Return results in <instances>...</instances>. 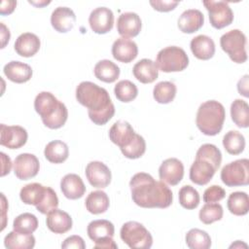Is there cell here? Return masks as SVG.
Here are the masks:
<instances>
[{
  "mask_svg": "<svg viewBox=\"0 0 249 249\" xmlns=\"http://www.w3.org/2000/svg\"><path fill=\"white\" fill-rule=\"evenodd\" d=\"M133 202L143 208H167L171 205L173 195L162 181H156L145 172H138L129 181Z\"/></svg>",
  "mask_w": 249,
  "mask_h": 249,
  "instance_id": "1",
  "label": "cell"
},
{
  "mask_svg": "<svg viewBox=\"0 0 249 249\" xmlns=\"http://www.w3.org/2000/svg\"><path fill=\"white\" fill-rule=\"evenodd\" d=\"M76 99L88 109L90 121L97 125L107 124L115 114V106L108 91L92 82L85 81L78 85Z\"/></svg>",
  "mask_w": 249,
  "mask_h": 249,
  "instance_id": "2",
  "label": "cell"
},
{
  "mask_svg": "<svg viewBox=\"0 0 249 249\" xmlns=\"http://www.w3.org/2000/svg\"><path fill=\"white\" fill-rule=\"evenodd\" d=\"M221 161V151L215 145L209 143L201 145L191 165L190 180L199 186L208 184L220 167Z\"/></svg>",
  "mask_w": 249,
  "mask_h": 249,
  "instance_id": "3",
  "label": "cell"
},
{
  "mask_svg": "<svg viewBox=\"0 0 249 249\" xmlns=\"http://www.w3.org/2000/svg\"><path fill=\"white\" fill-rule=\"evenodd\" d=\"M110 140L120 147L122 154L130 160L141 158L146 151L144 138L137 134L129 123L118 121L109 130Z\"/></svg>",
  "mask_w": 249,
  "mask_h": 249,
  "instance_id": "4",
  "label": "cell"
},
{
  "mask_svg": "<svg viewBox=\"0 0 249 249\" xmlns=\"http://www.w3.org/2000/svg\"><path fill=\"white\" fill-rule=\"evenodd\" d=\"M34 109L41 117L43 124L51 129L62 127L68 118V111L64 103L49 91L37 94L34 100Z\"/></svg>",
  "mask_w": 249,
  "mask_h": 249,
  "instance_id": "5",
  "label": "cell"
},
{
  "mask_svg": "<svg viewBox=\"0 0 249 249\" xmlns=\"http://www.w3.org/2000/svg\"><path fill=\"white\" fill-rule=\"evenodd\" d=\"M225 118L226 112L224 106L216 100H208L198 107L196 124L203 134L214 136L222 130Z\"/></svg>",
  "mask_w": 249,
  "mask_h": 249,
  "instance_id": "6",
  "label": "cell"
},
{
  "mask_svg": "<svg viewBox=\"0 0 249 249\" xmlns=\"http://www.w3.org/2000/svg\"><path fill=\"white\" fill-rule=\"evenodd\" d=\"M156 65L162 72L183 71L189 65V57L186 52L177 46H169L160 50L157 54Z\"/></svg>",
  "mask_w": 249,
  "mask_h": 249,
  "instance_id": "7",
  "label": "cell"
},
{
  "mask_svg": "<svg viewBox=\"0 0 249 249\" xmlns=\"http://www.w3.org/2000/svg\"><path fill=\"white\" fill-rule=\"evenodd\" d=\"M120 235L122 240L130 248L149 249L153 244V237L150 231L140 223L129 221L121 228Z\"/></svg>",
  "mask_w": 249,
  "mask_h": 249,
  "instance_id": "8",
  "label": "cell"
},
{
  "mask_svg": "<svg viewBox=\"0 0 249 249\" xmlns=\"http://www.w3.org/2000/svg\"><path fill=\"white\" fill-rule=\"evenodd\" d=\"M222 50L235 63H244L247 60L246 36L239 29H232L220 38Z\"/></svg>",
  "mask_w": 249,
  "mask_h": 249,
  "instance_id": "9",
  "label": "cell"
},
{
  "mask_svg": "<svg viewBox=\"0 0 249 249\" xmlns=\"http://www.w3.org/2000/svg\"><path fill=\"white\" fill-rule=\"evenodd\" d=\"M221 180L228 187H239L249 184V160H236L226 164L221 170Z\"/></svg>",
  "mask_w": 249,
  "mask_h": 249,
  "instance_id": "10",
  "label": "cell"
},
{
  "mask_svg": "<svg viewBox=\"0 0 249 249\" xmlns=\"http://www.w3.org/2000/svg\"><path fill=\"white\" fill-rule=\"evenodd\" d=\"M209 15V21L212 27L222 29L233 21V12L225 1H203Z\"/></svg>",
  "mask_w": 249,
  "mask_h": 249,
  "instance_id": "11",
  "label": "cell"
},
{
  "mask_svg": "<svg viewBox=\"0 0 249 249\" xmlns=\"http://www.w3.org/2000/svg\"><path fill=\"white\" fill-rule=\"evenodd\" d=\"M40 169V162L33 154L22 153L16 157L14 172L19 180H28L35 177Z\"/></svg>",
  "mask_w": 249,
  "mask_h": 249,
  "instance_id": "12",
  "label": "cell"
},
{
  "mask_svg": "<svg viewBox=\"0 0 249 249\" xmlns=\"http://www.w3.org/2000/svg\"><path fill=\"white\" fill-rule=\"evenodd\" d=\"M85 173L89 183L94 188L103 189L111 183V171L102 161L93 160L89 162L86 166Z\"/></svg>",
  "mask_w": 249,
  "mask_h": 249,
  "instance_id": "13",
  "label": "cell"
},
{
  "mask_svg": "<svg viewBox=\"0 0 249 249\" xmlns=\"http://www.w3.org/2000/svg\"><path fill=\"white\" fill-rule=\"evenodd\" d=\"M0 144L9 149H19L27 141V131L20 125H0Z\"/></svg>",
  "mask_w": 249,
  "mask_h": 249,
  "instance_id": "14",
  "label": "cell"
},
{
  "mask_svg": "<svg viewBox=\"0 0 249 249\" xmlns=\"http://www.w3.org/2000/svg\"><path fill=\"white\" fill-rule=\"evenodd\" d=\"M160 181L170 186H176L181 182L184 176V165L176 158H170L163 160L159 168Z\"/></svg>",
  "mask_w": 249,
  "mask_h": 249,
  "instance_id": "15",
  "label": "cell"
},
{
  "mask_svg": "<svg viewBox=\"0 0 249 249\" xmlns=\"http://www.w3.org/2000/svg\"><path fill=\"white\" fill-rule=\"evenodd\" d=\"M89 23L94 33H108L112 30L114 25V14L109 8L98 7L90 13L89 17Z\"/></svg>",
  "mask_w": 249,
  "mask_h": 249,
  "instance_id": "16",
  "label": "cell"
},
{
  "mask_svg": "<svg viewBox=\"0 0 249 249\" xmlns=\"http://www.w3.org/2000/svg\"><path fill=\"white\" fill-rule=\"evenodd\" d=\"M142 27L140 17L132 12L122 14L117 20L118 33L123 38H132L137 36Z\"/></svg>",
  "mask_w": 249,
  "mask_h": 249,
  "instance_id": "17",
  "label": "cell"
},
{
  "mask_svg": "<svg viewBox=\"0 0 249 249\" xmlns=\"http://www.w3.org/2000/svg\"><path fill=\"white\" fill-rule=\"evenodd\" d=\"M138 47L136 43L127 38H118L112 46L113 57L123 63H129L136 58Z\"/></svg>",
  "mask_w": 249,
  "mask_h": 249,
  "instance_id": "18",
  "label": "cell"
},
{
  "mask_svg": "<svg viewBox=\"0 0 249 249\" xmlns=\"http://www.w3.org/2000/svg\"><path fill=\"white\" fill-rule=\"evenodd\" d=\"M76 22L74 12L68 7H57L51 16V23L53 29L59 33L70 31Z\"/></svg>",
  "mask_w": 249,
  "mask_h": 249,
  "instance_id": "19",
  "label": "cell"
},
{
  "mask_svg": "<svg viewBox=\"0 0 249 249\" xmlns=\"http://www.w3.org/2000/svg\"><path fill=\"white\" fill-rule=\"evenodd\" d=\"M41 47V41L37 35L31 32L20 34L15 42L16 53L23 57H31L35 55Z\"/></svg>",
  "mask_w": 249,
  "mask_h": 249,
  "instance_id": "20",
  "label": "cell"
},
{
  "mask_svg": "<svg viewBox=\"0 0 249 249\" xmlns=\"http://www.w3.org/2000/svg\"><path fill=\"white\" fill-rule=\"evenodd\" d=\"M46 224L48 229L54 233H65L72 229L71 216L60 209H53L47 214Z\"/></svg>",
  "mask_w": 249,
  "mask_h": 249,
  "instance_id": "21",
  "label": "cell"
},
{
  "mask_svg": "<svg viewBox=\"0 0 249 249\" xmlns=\"http://www.w3.org/2000/svg\"><path fill=\"white\" fill-rule=\"evenodd\" d=\"M60 190L68 199H78L85 195L86 186L79 175L69 173L61 179Z\"/></svg>",
  "mask_w": 249,
  "mask_h": 249,
  "instance_id": "22",
  "label": "cell"
},
{
  "mask_svg": "<svg viewBox=\"0 0 249 249\" xmlns=\"http://www.w3.org/2000/svg\"><path fill=\"white\" fill-rule=\"evenodd\" d=\"M204 23L203 14L196 9L184 11L178 18V28L183 33H194L200 29Z\"/></svg>",
  "mask_w": 249,
  "mask_h": 249,
  "instance_id": "23",
  "label": "cell"
},
{
  "mask_svg": "<svg viewBox=\"0 0 249 249\" xmlns=\"http://www.w3.org/2000/svg\"><path fill=\"white\" fill-rule=\"evenodd\" d=\"M134 77L142 84H151L159 77V69L152 59L143 58L136 62L132 68Z\"/></svg>",
  "mask_w": 249,
  "mask_h": 249,
  "instance_id": "24",
  "label": "cell"
},
{
  "mask_svg": "<svg viewBox=\"0 0 249 249\" xmlns=\"http://www.w3.org/2000/svg\"><path fill=\"white\" fill-rule=\"evenodd\" d=\"M191 51L193 54L201 60H208L215 53V43L207 35H197L192 39Z\"/></svg>",
  "mask_w": 249,
  "mask_h": 249,
  "instance_id": "25",
  "label": "cell"
},
{
  "mask_svg": "<svg viewBox=\"0 0 249 249\" xmlns=\"http://www.w3.org/2000/svg\"><path fill=\"white\" fill-rule=\"evenodd\" d=\"M5 76L12 82L17 84H22L29 81L32 77V68L20 61H10L3 69Z\"/></svg>",
  "mask_w": 249,
  "mask_h": 249,
  "instance_id": "26",
  "label": "cell"
},
{
  "mask_svg": "<svg viewBox=\"0 0 249 249\" xmlns=\"http://www.w3.org/2000/svg\"><path fill=\"white\" fill-rule=\"evenodd\" d=\"M47 188L48 187L39 183L27 184L21 188L19 192V197L23 203L34 205L36 207L45 198Z\"/></svg>",
  "mask_w": 249,
  "mask_h": 249,
  "instance_id": "27",
  "label": "cell"
},
{
  "mask_svg": "<svg viewBox=\"0 0 249 249\" xmlns=\"http://www.w3.org/2000/svg\"><path fill=\"white\" fill-rule=\"evenodd\" d=\"M87 232L89 237L95 242L105 237H113L115 228L114 225L108 220H94L88 225Z\"/></svg>",
  "mask_w": 249,
  "mask_h": 249,
  "instance_id": "28",
  "label": "cell"
},
{
  "mask_svg": "<svg viewBox=\"0 0 249 249\" xmlns=\"http://www.w3.org/2000/svg\"><path fill=\"white\" fill-rule=\"evenodd\" d=\"M95 77L104 83H114L120 76L119 66L109 59L99 60L93 69Z\"/></svg>",
  "mask_w": 249,
  "mask_h": 249,
  "instance_id": "29",
  "label": "cell"
},
{
  "mask_svg": "<svg viewBox=\"0 0 249 249\" xmlns=\"http://www.w3.org/2000/svg\"><path fill=\"white\" fill-rule=\"evenodd\" d=\"M45 158L52 163H62L69 156V149L66 143L61 140L49 142L44 150Z\"/></svg>",
  "mask_w": 249,
  "mask_h": 249,
  "instance_id": "30",
  "label": "cell"
},
{
  "mask_svg": "<svg viewBox=\"0 0 249 249\" xmlns=\"http://www.w3.org/2000/svg\"><path fill=\"white\" fill-rule=\"evenodd\" d=\"M85 204L87 210L89 213L97 215L107 211L110 205V200L105 192L94 191L89 193V195L87 196Z\"/></svg>",
  "mask_w": 249,
  "mask_h": 249,
  "instance_id": "31",
  "label": "cell"
},
{
  "mask_svg": "<svg viewBox=\"0 0 249 249\" xmlns=\"http://www.w3.org/2000/svg\"><path fill=\"white\" fill-rule=\"evenodd\" d=\"M4 245L8 249H31L35 245V237L32 233L25 234L13 231L5 236Z\"/></svg>",
  "mask_w": 249,
  "mask_h": 249,
  "instance_id": "32",
  "label": "cell"
},
{
  "mask_svg": "<svg viewBox=\"0 0 249 249\" xmlns=\"http://www.w3.org/2000/svg\"><path fill=\"white\" fill-rule=\"evenodd\" d=\"M230 212L236 216L246 215L249 211V197L245 192L231 193L227 201Z\"/></svg>",
  "mask_w": 249,
  "mask_h": 249,
  "instance_id": "33",
  "label": "cell"
},
{
  "mask_svg": "<svg viewBox=\"0 0 249 249\" xmlns=\"http://www.w3.org/2000/svg\"><path fill=\"white\" fill-rule=\"evenodd\" d=\"M231 117L238 126L246 128L249 126V106L242 99H235L231 105Z\"/></svg>",
  "mask_w": 249,
  "mask_h": 249,
  "instance_id": "34",
  "label": "cell"
},
{
  "mask_svg": "<svg viewBox=\"0 0 249 249\" xmlns=\"http://www.w3.org/2000/svg\"><path fill=\"white\" fill-rule=\"evenodd\" d=\"M176 91V86L172 82L162 81L154 87L153 96L158 103L168 104L175 98Z\"/></svg>",
  "mask_w": 249,
  "mask_h": 249,
  "instance_id": "35",
  "label": "cell"
},
{
  "mask_svg": "<svg viewBox=\"0 0 249 249\" xmlns=\"http://www.w3.org/2000/svg\"><path fill=\"white\" fill-rule=\"evenodd\" d=\"M223 146L230 155H239L245 148V138L240 132L230 130L223 137Z\"/></svg>",
  "mask_w": 249,
  "mask_h": 249,
  "instance_id": "36",
  "label": "cell"
},
{
  "mask_svg": "<svg viewBox=\"0 0 249 249\" xmlns=\"http://www.w3.org/2000/svg\"><path fill=\"white\" fill-rule=\"evenodd\" d=\"M186 244L191 249H208L211 246L210 235L202 230L192 229L186 233Z\"/></svg>",
  "mask_w": 249,
  "mask_h": 249,
  "instance_id": "37",
  "label": "cell"
},
{
  "mask_svg": "<svg viewBox=\"0 0 249 249\" xmlns=\"http://www.w3.org/2000/svg\"><path fill=\"white\" fill-rule=\"evenodd\" d=\"M38 228V219L34 214L31 213H22L15 218L13 223L14 231L30 234L34 232Z\"/></svg>",
  "mask_w": 249,
  "mask_h": 249,
  "instance_id": "38",
  "label": "cell"
},
{
  "mask_svg": "<svg viewBox=\"0 0 249 249\" xmlns=\"http://www.w3.org/2000/svg\"><path fill=\"white\" fill-rule=\"evenodd\" d=\"M114 93L117 99L124 103H127L136 98L138 94V89L131 81L122 80L115 86Z\"/></svg>",
  "mask_w": 249,
  "mask_h": 249,
  "instance_id": "39",
  "label": "cell"
},
{
  "mask_svg": "<svg viewBox=\"0 0 249 249\" xmlns=\"http://www.w3.org/2000/svg\"><path fill=\"white\" fill-rule=\"evenodd\" d=\"M179 203L185 209L192 210L198 206L199 204V194L192 186L186 185L179 190Z\"/></svg>",
  "mask_w": 249,
  "mask_h": 249,
  "instance_id": "40",
  "label": "cell"
},
{
  "mask_svg": "<svg viewBox=\"0 0 249 249\" xmlns=\"http://www.w3.org/2000/svg\"><path fill=\"white\" fill-rule=\"evenodd\" d=\"M223 214L224 211L222 205L211 202L202 206V208L199 210L198 217L203 224L210 225L216 221H220L223 218Z\"/></svg>",
  "mask_w": 249,
  "mask_h": 249,
  "instance_id": "41",
  "label": "cell"
},
{
  "mask_svg": "<svg viewBox=\"0 0 249 249\" xmlns=\"http://www.w3.org/2000/svg\"><path fill=\"white\" fill-rule=\"evenodd\" d=\"M57 206H58V197L55 192L51 187H48L45 198L39 205L36 206V209L40 213L47 215L52 210L57 208Z\"/></svg>",
  "mask_w": 249,
  "mask_h": 249,
  "instance_id": "42",
  "label": "cell"
},
{
  "mask_svg": "<svg viewBox=\"0 0 249 249\" xmlns=\"http://www.w3.org/2000/svg\"><path fill=\"white\" fill-rule=\"evenodd\" d=\"M226 196V191L217 185H212L203 193V201L206 203L217 202Z\"/></svg>",
  "mask_w": 249,
  "mask_h": 249,
  "instance_id": "43",
  "label": "cell"
},
{
  "mask_svg": "<svg viewBox=\"0 0 249 249\" xmlns=\"http://www.w3.org/2000/svg\"><path fill=\"white\" fill-rule=\"evenodd\" d=\"M61 248H63V249H71V248L85 249L86 244H85L84 239L81 236L71 235L63 241V243L61 244Z\"/></svg>",
  "mask_w": 249,
  "mask_h": 249,
  "instance_id": "44",
  "label": "cell"
},
{
  "mask_svg": "<svg viewBox=\"0 0 249 249\" xmlns=\"http://www.w3.org/2000/svg\"><path fill=\"white\" fill-rule=\"evenodd\" d=\"M179 4L178 1H150V5L159 12H170L176 8V6Z\"/></svg>",
  "mask_w": 249,
  "mask_h": 249,
  "instance_id": "45",
  "label": "cell"
},
{
  "mask_svg": "<svg viewBox=\"0 0 249 249\" xmlns=\"http://www.w3.org/2000/svg\"><path fill=\"white\" fill-rule=\"evenodd\" d=\"M94 248H106V249H116L118 248L117 243L114 241L113 237H105L94 242Z\"/></svg>",
  "mask_w": 249,
  "mask_h": 249,
  "instance_id": "46",
  "label": "cell"
},
{
  "mask_svg": "<svg viewBox=\"0 0 249 249\" xmlns=\"http://www.w3.org/2000/svg\"><path fill=\"white\" fill-rule=\"evenodd\" d=\"M17 6V1L14 0H3L1 2V8H0V14L2 16H7L10 15L14 12L15 8Z\"/></svg>",
  "mask_w": 249,
  "mask_h": 249,
  "instance_id": "47",
  "label": "cell"
},
{
  "mask_svg": "<svg viewBox=\"0 0 249 249\" xmlns=\"http://www.w3.org/2000/svg\"><path fill=\"white\" fill-rule=\"evenodd\" d=\"M1 160H2V172H1V176H5L7 174L10 173L11 168H12V161L11 159L3 152H1Z\"/></svg>",
  "mask_w": 249,
  "mask_h": 249,
  "instance_id": "48",
  "label": "cell"
},
{
  "mask_svg": "<svg viewBox=\"0 0 249 249\" xmlns=\"http://www.w3.org/2000/svg\"><path fill=\"white\" fill-rule=\"evenodd\" d=\"M237 90L240 94L248 97V75H245L237 83Z\"/></svg>",
  "mask_w": 249,
  "mask_h": 249,
  "instance_id": "49",
  "label": "cell"
},
{
  "mask_svg": "<svg viewBox=\"0 0 249 249\" xmlns=\"http://www.w3.org/2000/svg\"><path fill=\"white\" fill-rule=\"evenodd\" d=\"M0 25H1V49H4L10 41L11 34L9 31V28H7V26L3 22H1Z\"/></svg>",
  "mask_w": 249,
  "mask_h": 249,
  "instance_id": "50",
  "label": "cell"
},
{
  "mask_svg": "<svg viewBox=\"0 0 249 249\" xmlns=\"http://www.w3.org/2000/svg\"><path fill=\"white\" fill-rule=\"evenodd\" d=\"M1 197H2V210H3V215H2L3 221H2V229H1V231H3L4 228H5V226H6V222H5V219H6V217H5V212H6V207H7L8 205H7V203H6V197H5L4 194H1Z\"/></svg>",
  "mask_w": 249,
  "mask_h": 249,
  "instance_id": "51",
  "label": "cell"
},
{
  "mask_svg": "<svg viewBox=\"0 0 249 249\" xmlns=\"http://www.w3.org/2000/svg\"><path fill=\"white\" fill-rule=\"evenodd\" d=\"M29 3L30 4H33V5H35L36 7H42V6H44V5H48V4H50V2H39V3H36V2H32V1H29Z\"/></svg>",
  "mask_w": 249,
  "mask_h": 249,
  "instance_id": "52",
  "label": "cell"
}]
</instances>
